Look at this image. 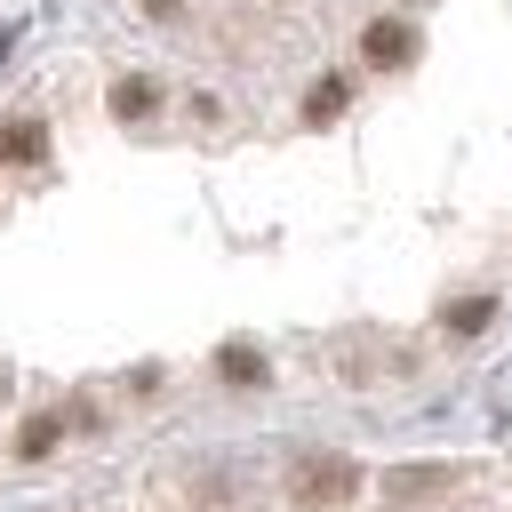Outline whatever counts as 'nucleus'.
<instances>
[{
  "instance_id": "f257e3e1",
  "label": "nucleus",
  "mask_w": 512,
  "mask_h": 512,
  "mask_svg": "<svg viewBox=\"0 0 512 512\" xmlns=\"http://www.w3.org/2000/svg\"><path fill=\"white\" fill-rule=\"evenodd\" d=\"M360 488V472H352V456H304L296 472H288V496L304 504V512H320V504H344Z\"/></svg>"
},
{
  "instance_id": "f03ea898",
  "label": "nucleus",
  "mask_w": 512,
  "mask_h": 512,
  "mask_svg": "<svg viewBox=\"0 0 512 512\" xmlns=\"http://www.w3.org/2000/svg\"><path fill=\"white\" fill-rule=\"evenodd\" d=\"M360 56H368V64H384V72H392V64H408V56H416V32H408V24H400V16H376V24H368V32H360Z\"/></svg>"
},
{
  "instance_id": "7ed1b4c3",
  "label": "nucleus",
  "mask_w": 512,
  "mask_h": 512,
  "mask_svg": "<svg viewBox=\"0 0 512 512\" xmlns=\"http://www.w3.org/2000/svg\"><path fill=\"white\" fill-rule=\"evenodd\" d=\"M216 376H224V384H240V392H248V384H264V352H256V344H240V336H232V344H224V352H216Z\"/></svg>"
},
{
  "instance_id": "20e7f679",
  "label": "nucleus",
  "mask_w": 512,
  "mask_h": 512,
  "mask_svg": "<svg viewBox=\"0 0 512 512\" xmlns=\"http://www.w3.org/2000/svg\"><path fill=\"white\" fill-rule=\"evenodd\" d=\"M40 152H48V128H40V120H8V128H0V160H16V168H32Z\"/></svg>"
},
{
  "instance_id": "39448f33",
  "label": "nucleus",
  "mask_w": 512,
  "mask_h": 512,
  "mask_svg": "<svg viewBox=\"0 0 512 512\" xmlns=\"http://www.w3.org/2000/svg\"><path fill=\"white\" fill-rule=\"evenodd\" d=\"M152 96H160V88H152L144 72H128V80H112V112H120V120H144V112H152Z\"/></svg>"
},
{
  "instance_id": "423d86ee",
  "label": "nucleus",
  "mask_w": 512,
  "mask_h": 512,
  "mask_svg": "<svg viewBox=\"0 0 512 512\" xmlns=\"http://www.w3.org/2000/svg\"><path fill=\"white\" fill-rule=\"evenodd\" d=\"M344 96H352L344 80H312V88H304V120H312V128H320V120H336V112H344Z\"/></svg>"
},
{
  "instance_id": "0eeeda50",
  "label": "nucleus",
  "mask_w": 512,
  "mask_h": 512,
  "mask_svg": "<svg viewBox=\"0 0 512 512\" xmlns=\"http://www.w3.org/2000/svg\"><path fill=\"white\" fill-rule=\"evenodd\" d=\"M56 440H64V416H32V424L16 432V456H32V464H40V456H48Z\"/></svg>"
},
{
  "instance_id": "6e6552de",
  "label": "nucleus",
  "mask_w": 512,
  "mask_h": 512,
  "mask_svg": "<svg viewBox=\"0 0 512 512\" xmlns=\"http://www.w3.org/2000/svg\"><path fill=\"white\" fill-rule=\"evenodd\" d=\"M488 320H496V296H464V304L448 312V328H456V336H480Z\"/></svg>"
},
{
  "instance_id": "1a4fd4ad",
  "label": "nucleus",
  "mask_w": 512,
  "mask_h": 512,
  "mask_svg": "<svg viewBox=\"0 0 512 512\" xmlns=\"http://www.w3.org/2000/svg\"><path fill=\"white\" fill-rule=\"evenodd\" d=\"M424 488H440V472H400L392 480V496H424Z\"/></svg>"
},
{
  "instance_id": "9d476101",
  "label": "nucleus",
  "mask_w": 512,
  "mask_h": 512,
  "mask_svg": "<svg viewBox=\"0 0 512 512\" xmlns=\"http://www.w3.org/2000/svg\"><path fill=\"white\" fill-rule=\"evenodd\" d=\"M144 16H176V0H144Z\"/></svg>"
}]
</instances>
